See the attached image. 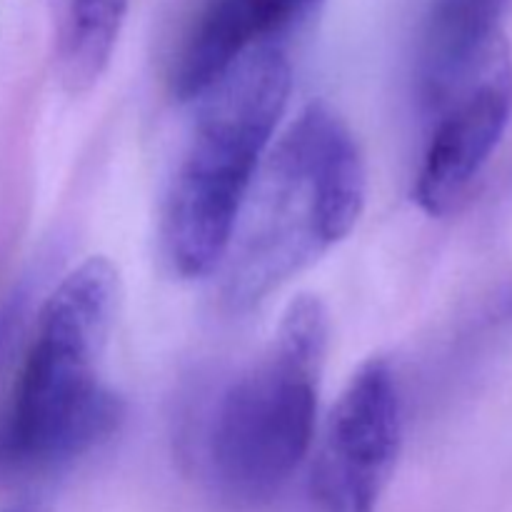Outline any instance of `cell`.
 Wrapping results in <instances>:
<instances>
[{
	"mask_svg": "<svg viewBox=\"0 0 512 512\" xmlns=\"http://www.w3.org/2000/svg\"><path fill=\"white\" fill-rule=\"evenodd\" d=\"M368 173L348 125L310 103L260 165L228 248L223 295L245 313L358 225Z\"/></svg>",
	"mask_w": 512,
	"mask_h": 512,
	"instance_id": "obj_1",
	"label": "cell"
},
{
	"mask_svg": "<svg viewBox=\"0 0 512 512\" xmlns=\"http://www.w3.org/2000/svg\"><path fill=\"white\" fill-rule=\"evenodd\" d=\"M118 303V270L103 255L70 270L45 300L0 418V473L70 463L118 430L123 403L100 380Z\"/></svg>",
	"mask_w": 512,
	"mask_h": 512,
	"instance_id": "obj_2",
	"label": "cell"
},
{
	"mask_svg": "<svg viewBox=\"0 0 512 512\" xmlns=\"http://www.w3.org/2000/svg\"><path fill=\"white\" fill-rule=\"evenodd\" d=\"M290 88L288 55L268 43L245 53L198 98L163 218L165 253L183 278H205L228 255Z\"/></svg>",
	"mask_w": 512,
	"mask_h": 512,
	"instance_id": "obj_3",
	"label": "cell"
},
{
	"mask_svg": "<svg viewBox=\"0 0 512 512\" xmlns=\"http://www.w3.org/2000/svg\"><path fill=\"white\" fill-rule=\"evenodd\" d=\"M328 340L325 305L315 295H300L265 353L218 395L203 463L205 480L223 503L268 505L308 458Z\"/></svg>",
	"mask_w": 512,
	"mask_h": 512,
	"instance_id": "obj_4",
	"label": "cell"
},
{
	"mask_svg": "<svg viewBox=\"0 0 512 512\" xmlns=\"http://www.w3.org/2000/svg\"><path fill=\"white\" fill-rule=\"evenodd\" d=\"M403 445V398L385 358L360 365L340 393L315 455V512H375Z\"/></svg>",
	"mask_w": 512,
	"mask_h": 512,
	"instance_id": "obj_5",
	"label": "cell"
},
{
	"mask_svg": "<svg viewBox=\"0 0 512 512\" xmlns=\"http://www.w3.org/2000/svg\"><path fill=\"white\" fill-rule=\"evenodd\" d=\"M415 175L413 198L433 218L453 213L493 158L512 120V53L438 113Z\"/></svg>",
	"mask_w": 512,
	"mask_h": 512,
	"instance_id": "obj_6",
	"label": "cell"
},
{
	"mask_svg": "<svg viewBox=\"0 0 512 512\" xmlns=\"http://www.w3.org/2000/svg\"><path fill=\"white\" fill-rule=\"evenodd\" d=\"M503 10L505 0H433L415 68L425 113H438L450 98L510 55Z\"/></svg>",
	"mask_w": 512,
	"mask_h": 512,
	"instance_id": "obj_7",
	"label": "cell"
},
{
	"mask_svg": "<svg viewBox=\"0 0 512 512\" xmlns=\"http://www.w3.org/2000/svg\"><path fill=\"white\" fill-rule=\"evenodd\" d=\"M313 0H208L173 65L178 100H198L245 53L268 45Z\"/></svg>",
	"mask_w": 512,
	"mask_h": 512,
	"instance_id": "obj_8",
	"label": "cell"
},
{
	"mask_svg": "<svg viewBox=\"0 0 512 512\" xmlns=\"http://www.w3.org/2000/svg\"><path fill=\"white\" fill-rule=\"evenodd\" d=\"M130 0H68L60 33V73L73 93L93 88L110 65Z\"/></svg>",
	"mask_w": 512,
	"mask_h": 512,
	"instance_id": "obj_9",
	"label": "cell"
},
{
	"mask_svg": "<svg viewBox=\"0 0 512 512\" xmlns=\"http://www.w3.org/2000/svg\"><path fill=\"white\" fill-rule=\"evenodd\" d=\"M18 320V308H5L0 310V350H3L5 340H8L13 323Z\"/></svg>",
	"mask_w": 512,
	"mask_h": 512,
	"instance_id": "obj_10",
	"label": "cell"
},
{
	"mask_svg": "<svg viewBox=\"0 0 512 512\" xmlns=\"http://www.w3.org/2000/svg\"><path fill=\"white\" fill-rule=\"evenodd\" d=\"M5 512H45V508L40 503H33V500H28V503L13 505V508H8Z\"/></svg>",
	"mask_w": 512,
	"mask_h": 512,
	"instance_id": "obj_11",
	"label": "cell"
},
{
	"mask_svg": "<svg viewBox=\"0 0 512 512\" xmlns=\"http://www.w3.org/2000/svg\"><path fill=\"white\" fill-rule=\"evenodd\" d=\"M505 310H508V315H510V318H512V293H510L508 303H505Z\"/></svg>",
	"mask_w": 512,
	"mask_h": 512,
	"instance_id": "obj_12",
	"label": "cell"
}]
</instances>
